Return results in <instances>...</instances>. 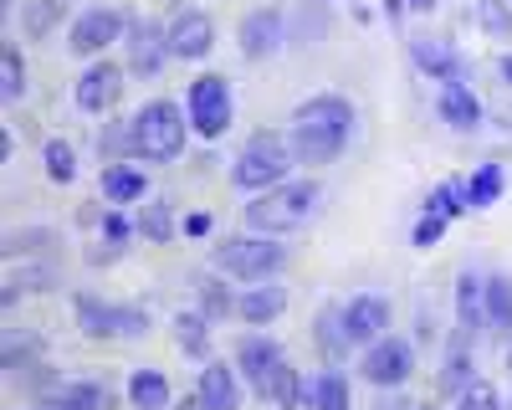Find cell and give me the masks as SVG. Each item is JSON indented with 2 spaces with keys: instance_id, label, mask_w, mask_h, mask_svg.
I'll return each instance as SVG.
<instances>
[{
  "instance_id": "obj_21",
  "label": "cell",
  "mask_w": 512,
  "mask_h": 410,
  "mask_svg": "<svg viewBox=\"0 0 512 410\" xmlns=\"http://www.w3.org/2000/svg\"><path fill=\"white\" fill-rule=\"evenodd\" d=\"M128 31H134V41H128L134 67H139V72H159V62L169 57V36H159V26H149V21H134Z\"/></svg>"
},
{
  "instance_id": "obj_10",
  "label": "cell",
  "mask_w": 512,
  "mask_h": 410,
  "mask_svg": "<svg viewBox=\"0 0 512 410\" xmlns=\"http://www.w3.org/2000/svg\"><path fill=\"white\" fill-rule=\"evenodd\" d=\"M123 31H128V26L118 21V11H82V16L72 21V41H67V47H72L77 57H93V52L113 47Z\"/></svg>"
},
{
  "instance_id": "obj_15",
  "label": "cell",
  "mask_w": 512,
  "mask_h": 410,
  "mask_svg": "<svg viewBox=\"0 0 512 410\" xmlns=\"http://www.w3.org/2000/svg\"><path fill=\"white\" fill-rule=\"evenodd\" d=\"M236 400H241V390H236L231 364L210 359L200 369V385H195V410H236Z\"/></svg>"
},
{
  "instance_id": "obj_9",
  "label": "cell",
  "mask_w": 512,
  "mask_h": 410,
  "mask_svg": "<svg viewBox=\"0 0 512 410\" xmlns=\"http://www.w3.org/2000/svg\"><path fill=\"white\" fill-rule=\"evenodd\" d=\"M164 36H169V57H180V62H200V57H210V47H216V26H210V16H200V11L175 16V26H169Z\"/></svg>"
},
{
  "instance_id": "obj_18",
  "label": "cell",
  "mask_w": 512,
  "mask_h": 410,
  "mask_svg": "<svg viewBox=\"0 0 512 410\" xmlns=\"http://www.w3.org/2000/svg\"><path fill=\"white\" fill-rule=\"evenodd\" d=\"M236 313L246 323H272L277 313H287V287L267 282V287H246V293L236 298Z\"/></svg>"
},
{
  "instance_id": "obj_3",
  "label": "cell",
  "mask_w": 512,
  "mask_h": 410,
  "mask_svg": "<svg viewBox=\"0 0 512 410\" xmlns=\"http://www.w3.org/2000/svg\"><path fill=\"white\" fill-rule=\"evenodd\" d=\"M185 129H190V113H180L169 98H154V103H144L139 118H134V154H144V159H154V164L180 159Z\"/></svg>"
},
{
  "instance_id": "obj_33",
  "label": "cell",
  "mask_w": 512,
  "mask_h": 410,
  "mask_svg": "<svg viewBox=\"0 0 512 410\" xmlns=\"http://www.w3.org/2000/svg\"><path fill=\"white\" fill-rule=\"evenodd\" d=\"M456 410H502V400H497V390H492L487 380H472V385L461 390Z\"/></svg>"
},
{
  "instance_id": "obj_43",
  "label": "cell",
  "mask_w": 512,
  "mask_h": 410,
  "mask_svg": "<svg viewBox=\"0 0 512 410\" xmlns=\"http://www.w3.org/2000/svg\"><path fill=\"white\" fill-rule=\"evenodd\" d=\"M410 6H415V11H431V6H436V0H410Z\"/></svg>"
},
{
  "instance_id": "obj_26",
  "label": "cell",
  "mask_w": 512,
  "mask_h": 410,
  "mask_svg": "<svg viewBox=\"0 0 512 410\" xmlns=\"http://www.w3.org/2000/svg\"><path fill=\"white\" fill-rule=\"evenodd\" d=\"M507 190V175H502V164H482V170L472 175V185H466V205L472 211H487V205Z\"/></svg>"
},
{
  "instance_id": "obj_23",
  "label": "cell",
  "mask_w": 512,
  "mask_h": 410,
  "mask_svg": "<svg viewBox=\"0 0 512 410\" xmlns=\"http://www.w3.org/2000/svg\"><path fill=\"white\" fill-rule=\"evenodd\" d=\"M98 185H103V200H113V205H128V200L144 195V175L134 170V164H108Z\"/></svg>"
},
{
  "instance_id": "obj_11",
  "label": "cell",
  "mask_w": 512,
  "mask_h": 410,
  "mask_svg": "<svg viewBox=\"0 0 512 410\" xmlns=\"http://www.w3.org/2000/svg\"><path fill=\"white\" fill-rule=\"evenodd\" d=\"M236 359H241V369H246V380H251L256 395H272L282 364H287V354H282L272 339H241V354H236Z\"/></svg>"
},
{
  "instance_id": "obj_36",
  "label": "cell",
  "mask_w": 512,
  "mask_h": 410,
  "mask_svg": "<svg viewBox=\"0 0 512 410\" xmlns=\"http://www.w3.org/2000/svg\"><path fill=\"white\" fill-rule=\"evenodd\" d=\"M272 400H277L282 410L297 405V369H292V364H282V375H277V385H272Z\"/></svg>"
},
{
  "instance_id": "obj_42",
  "label": "cell",
  "mask_w": 512,
  "mask_h": 410,
  "mask_svg": "<svg viewBox=\"0 0 512 410\" xmlns=\"http://www.w3.org/2000/svg\"><path fill=\"white\" fill-rule=\"evenodd\" d=\"M502 82H512V57H502Z\"/></svg>"
},
{
  "instance_id": "obj_12",
  "label": "cell",
  "mask_w": 512,
  "mask_h": 410,
  "mask_svg": "<svg viewBox=\"0 0 512 410\" xmlns=\"http://www.w3.org/2000/svg\"><path fill=\"white\" fill-rule=\"evenodd\" d=\"M344 328H349V344H379L384 328H390V303L364 293L344 308Z\"/></svg>"
},
{
  "instance_id": "obj_1",
  "label": "cell",
  "mask_w": 512,
  "mask_h": 410,
  "mask_svg": "<svg viewBox=\"0 0 512 410\" xmlns=\"http://www.w3.org/2000/svg\"><path fill=\"white\" fill-rule=\"evenodd\" d=\"M349 134H354V108H349V98H338V93H318L308 103H297L292 123H287L292 154L308 159V164L338 159L344 144H349Z\"/></svg>"
},
{
  "instance_id": "obj_25",
  "label": "cell",
  "mask_w": 512,
  "mask_h": 410,
  "mask_svg": "<svg viewBox=\"0 0 512 410\" xmlns=\"http://www.w3.org/2000/svg\"><path fill=\"white\" fill-rule=\"evenodd\" d=\"M128 400H134L139 410H164L169 405V380L159 375V369H139V375L128 380Z\"/></svg>"
},
{
  "instance_id": "obj_39",
  "label": "cell",
  "mask_w": 512,
  "mask_h": 410,
  "mask_svg": "<svg viewBox=\"0 0 512 410\" xmlns=\"http://www.w3.org/2000/svg\"><path fill=\"white\" fill-rule=\"evenodd\" d=\"M103 231H108V241H113V246H123V241H128V236H134V226H128V221H123V216H118V211H113V216H108V221H103Z\"/></svg>"
},
{
  "instance_id": "obj_31",
  "label": "cell",
  "mask_w": 512,
  "mask_h": 410,
  "mask_svg": "<svg viewBox=\"0 0 512 410\" xmlns=\"http://www.w3.org/2000/svg\"><path fill=\"white\" fill-rule=\"evenodd\" d=\"M318 349H323V354H344V349H349L344 313H318Z\"/></svg>"
},
{
  "instance_id": "obj_27",
  "label": "cell",
  "mask_w": 512,
  "mask_h": 410,
  "mask_svg": "<svg viewBox=\"0 0 512 410\" xmlns=\"http://www.w3.org/2000/svg\"><path fill=\"white\" fill-rule=\"evenodd\" d=\"M62 21V0H26V11H21V26L31 41H41L52 26Z\"/></svg>"
},
{
  "instance_id": "obj_37",
  "label": "cell",
  "mask_w": 512,
  "mask_h": 410,
  "mask_svg": "<svg viewBox=\"0 0 512 410\" xmlns=\"http://www.w3.org/2000/svg\"><path fill=\"white\" fill-rule=\"evenodd\" d=\"M180 344H185L190 354H200V349H205V323H200L195 313H185V318H180Z\"/></svg>"
},
{
  "instance_id": "obj_4",
  "label": "cell",
  "mask_w": 512,
  "mask_h": 410,
  "mask_svg": "<svg viewBox=\"0 0 512 410\" xmlns=\"http://www.w3.org/2000/svg\"><path fill=\"white\" fill-rule=\"evenodd\" d=\"M282 262H287V246H277L272 236H246L241 231V236H226L216 246V267L231 272V277H241V282H262Z\"/></svg>"
},
{
  "instance_id": "obj_5",
  "label": "cell",
  "mask_w": 512,
  "mask_h": 410,
  "mask_svg": "<svg viewBox=\"0 0 512 410\" xmlns=\"http://www.w3.org/2000/svg\"><path fill=\"white\" fill-rule=\"evenodd\" d=\"M287 164H292V149L277 139V134H256L236 164H231V185L236 190H267V185H282L287 180Z\"/></svg>"
},
{
  "instance_id": "obj_20",
  "label": "cell",
  "mask_w": 512,
  "mask_h": 410,
  "mask_svg": "<svg viewBox=\"0 0 512 410\" xmlns=\"http://www.w3.org/2000/svg\"><path fill=\"white\" fill-rule=\"evenodd\" d=\"M436 108H441V118L451 123V129H477V123H482V103L472 98V88H466V82H446Z\"/></svg>"
},
{
  "instance_id": "obj_38",
  "label": "cell",
  "mask_w": 512,
  "mask_h": 410,
  "mask_svg": "<svg viewBox=\"0 0 512 410\" xmlns=\"http://www.w3.org/2000/svg\"><path fill=\"white\" fill-rule=\"evenodd\" d=\"M441 231H446V221H436V216H425V221L415 226V246H436V241H441Z\"/></svg>"
},
{
  "instance_id": "obj_34",
  "label": "cell",
  "mask_w": 512,
  "mask_h": 410,
  "mask_svg": "<svg viewBox=\"0 0 512 410\" xmlns=\"http://www.w3.org/2000/svg\"><path fill=\"white\" fill-rule=\"evenodd\" d=\"M441 385L446 390H466V385H472V359H466V349H456V354H446V375H441Z\"/></svg>"
},
{
  "instance_id": "obj_28",
  "label": "cell",
  "mask_w": 512,
  "mask_h": 410,
  "mask_svg": "<svg viewBox=\"0 0 512 410\" xmlns=\"http://www.w3.org/2000/svg\"><path fill=\"white\" fill-rule=\"evenodd\" d=\"M41 164H47V175H52L57 185H72V180H77V149H72L67 139H52L47 149H41Z\"/></svg>"
},
{
  "instance_id": "obj_24",
  "label": "cell",
  "mask_w": 512,
  "mask_h": 410,
  "mask_svg": "<svg viewBox=\"0 0 512 410\" xmlns=\"http://www.w3.org/2000/svg\"><path fill=\"white\" fill-rule=\"evenodd\" d=\"M308 410H349V385L338 369H323V375L308 385Z\"/></svg>"
},
{
  "instance_id": "obj_41",
  "label": "cell",
  "mask_w": 512,
  "mask_h": 410,
  "mask_svg": "<svg viewBox=\"0 0 512 410\" xmlns=\"http://www.w3.org/2000/svg\"><path fill=\"white\" fill-rule=\"evenodd\" d=\"M200 303H205L210 313H221V308H226V298L216 293V282H205V293H200Z\"/></svg>"
},
{
  "instance_id": "obj_14",
  "label": "cell",
  "mask_w": 512,
  "mask_h": 410,
  "mask_svg": "<svg viewBox=\"0 0 512 410\" xmlns=\"http://www.w3.org/2000/svg\"><path fill=\"white\" fill-rule=\"evenodd\" d=\"M123 98V72L118 67H88L82 72V82H77V108L82 113H108L113 103Z\"/></svg>"
},
{
  "instance_id": "obj_29",
  "label": "cell",
  "mask_w": 512,
  "mask_h": 410,
  "mask_svg": "<svg viewBox=\"0 0 512 410\" xmlns=\"http://www.w3.org/2000/svg\"><path fill=\"white\" fill-rule=\"evenodd\" d=\"M21 93H26V67H21V52L6 47V52H0V98L16 103Z\"/></svg>"
},
{
  "instance_id": "obj_30",
  "label": "cell",
  "mask_w": 512,
  "mask_h": 410,
  "mask_svg": "<svg viewBox=\"0 0 512 410\" xmlns=\"http://www.w3.org/2000/svg\"><path fill=\"white\" fill-rule=\"evenodd\" d=\"M461 211H472V205H466V195L456 190V185H441V190H431V200H425V216H436V221H456Z\"/></svg>"
},
{
  "instance_id": "obj_19",
  "label": "cell",
  "mask_w": 512,
  "mask_h": 410,
  "mask_svg": "<svg viewBox=\"0 0 512 410\" xmlns=\"http://www.w3.org/2000/svg\"><path fill=\"white\" fill-rule=\"evenodd\" d=\"M103 405H108V395L93 380H72V385H57L41 395V410H103Z\"/></svg>"
},
{
  "instance_id": "obj_16",
  "label": "cell",
  "mask_w": 512,
  "mask_h": 410,
  "mask_svg": "<svg viewBox=\"0 0 512 410\" xmlns=\"http://www.w3.org/2000/svg\"><path fill=\"white\" fill-rule=\"evenodd\" d=\"M456 323L466 328V334L487 328V277L461 272V282H456Z\"/></svg>"
},
{
  "instance_id": "obj_40",
  "label": "cell",
  "mask_w": 512,
  "mask_h": 410,
  "mask_svg": "<svg viewBox=\"0 0 512 410\" xmlns=\"http://www.w3.org/2000/svg\"><path fill=\"white\" fill-rule=\"evenodd\" d=\"M205 231H210V216L205 211H190L185 216V236H205Z\"/></svg>"
},
{
  "instance_id": "obj_6",
  "label": "cell",
  "mask_w": 512,
  "mask_h": 410,
  "mask_svg": "<svg viewBox=\"0 0 512 410\" xmlns=\"http://www.w3.org/2000/svg\"><path fill=\"white\" fill-rule=\"evenodd\" d=\"M185 113H190V129L200 139H221L231 129V82L221 72H205L190 82V98H185Z\"/></svg>"
},
{
  "instance_id": "obj_32",
  "label": "cell",
  "mask_w": 512,
  "mask_h": 410,
  "mask_svg": "<svg viewBox=\"0 0 512 410\" xmlns=\"http://www.w3.org/2000/svg\"><path fill=\"white\" fill-rule=\"evenodd\" d=\"M477 26L492 36H512V11L507 0H477Z\"/></svg>"
},
{
  "instance_id": "obj_44",
  "label": "cell",
  "mask_w": 512,
  "mask_h": 410,
  "mask_svg": "<svg viewBox=\"0 0 512 410\" xmlns=\"http://www.w3.org/2000/svg\"><path fill=\"white\" fill-rule=\"evenodd\" d=\"M507 364H512V349H507Z\"/></svg>"
},
{
  "instance_id": "obj_2",
  "label": "cell",
  "mask_w": 512,
  "mask_h": 410,
  "mask_svg": "<svg viewBox=\"0 0 512 410\" xmlns=\"http://www.w3.org/2000/svg\"><path fill=\"white\" fill-rule=\"evenodd\" d=\"M318 200H323V190L313 180H287V185H277L262 200L246 205V226L262 231V236H287V231L308 226L318 216Z\"/></svg>"
},
{
  "instance_id": "obj_35",
  "label": "cell",
  "mask_w": 512,
  "mask_h": 410,
  "mask_svg": "<svg viewBox=\"0 0 512 410\" xmlns=\"http://www.w3.org/2000/svg\"><path fill=\"white\" fill-rule=\"evenodd\" d=\"M144 236L149 241H169V236H175V221H169V205H149V216H144Z\"/></svg>"
},
{
  "instance_id": "obj_22",
  "label": "cell",
  "mask_w": 512,
  "mask_h": 410,
  "mask_svg": "<svg viewBox=\"0 0 512 410\" xmlns=\"http://www.w3.org/2000/svg\"><path fill=\"white\" fill-rule=\"evenodd\" d=\"M487 328L492 334H512V277L507 272L487 277Z\"/></svg>"
},
{
  "instance_id": "obj_13",
  "label": "cell",
  "mask_w": 512,
  "mask_h": 410,
  "mask_svg": "<svg viewBox=\"0 0 512 410\" xmlns=\"http://www.w3.org/2000/svg\"><path fill=\"white\" fill-rule=\"evenodd\" d=\"M282 41H287V26H282L277 11H251V16L241 21V57H251V62L272 57Z\"/></svg>"
},
{
  "instance_id": "obj_17",
  "label": "cell",
  "mask_w": 512,
  "mask_h": 410,
  "mask_svg": "<svg viewBox=\"0 0 512 410\" xmlns=\"http://www.w3.org/2000/svg\"><path fill=\"white\" fill-rule=\"evenodd\" d=\"M410 57H415V67L436 72L441 82H461V57L451 52V41H441V36H415Z\"/></svg>"
},
{
  "instance_id": "obj_8",
  "label": "cell",
  "mask_w": 512,
  "mask_h": 410,
  "mask_svg": "<svg viewBox=\"0 0 512 410\" xmlns=\"http://www.w3.org/2000/svg\"><path fill=\"white\" fill-rule=\"evenodd\" d=\"M410 369H415V349L405 339H379L364 359V380L369 385H384V390H395L410 380Z\"/></svg>"
},
{
  "instance_id": "obj_7",
  "label": "cell",
  "mask_w": 512,
  "mask_h": 410,
  "mask_svg": "<svg viewBox=\"0 0 512 410\" xmlns=\"http://www.w3.org/2000/svg\"><path fill=\"white\" fill-rule=\"evenodd\" d=\"M77 318L88 334H103V339H144L149 334V318L139 308H108L93 298H77Z\"/></svg>"
}]
</instances>
